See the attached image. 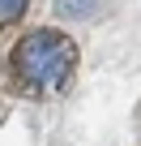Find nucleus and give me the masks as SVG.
Segmentation results:
<instances>
[{
    "instance_id": "f03ea898",
    "label": "nucleus",
    "mask_w": 141,
    "mask_h": 146,
    "mask_svg": "<svg viewBox=\"0 0 141 146\" xmlns=\"http://www.w3.org/2000/svg\"><path fill=\"white\" fill-rule=\"evenodd\" d=\"M30 9V0H0V30H13Z\"/></svg>"
},
{
    "instance_id": "f257e3e1",
    "label": "nucleus",
    "mask_w": 141,
    "mask_h": 146,
    "mask_svg": "<svg viewBox=\"0 0 141 146\" xmlns=\"http://www.w3.org/2000/svg\"><path fill=\"white\" fill-rule=\"evenodd\" d=\"M77 39H68L56 26H39L30 35H22L9 56H5V86L22 99H56L73 86L77 73Z\"/></svg>"
}]
</instances>
